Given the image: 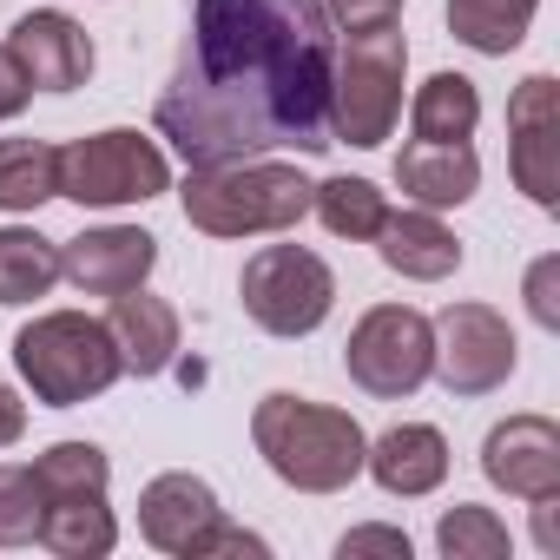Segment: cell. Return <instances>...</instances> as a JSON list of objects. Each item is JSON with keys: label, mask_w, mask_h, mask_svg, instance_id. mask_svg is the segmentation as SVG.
Instances as JSON below:
<instances>
[{"label": "cell", "mask_w": 560, "mask_h": 560, "mask_svg": "<svg viewBox=\"0 0 560 560\" xmlns=\"http://www.w3.org/2000/svg\"><path fill=\"white\" fill-rule=\"evenodd\" d=\"M337 27L324 0H191L185 54L159 93V132L185 165L330 145Z\"/></svg>", "instance_id": "1"}, {"label": "cell", "mask_w": 560, "mask_h": 560, "mask_svg": "<svg viewBox=\"0 0 560 560\" xmlns=\"http://www.w3.org/2000/svg\"><path fill=\"white\" fill-rule=\"evenodd\" d=\"M250 442L257 455L270 462L277 481H291L298 494H337L363 475V429L350 409H330V402H311V396H264L257 416H250Z\"/></svg>", "instance_id": "2"}, {"label": "cell", "mask_w": 560, "mask_h": 560, "mask_svg": "<svg viewBox=\"0 0 560 560\" xmlns=\"http://www.w3.org/2000/svg\"><path fill=\"white\" fill-rule=\"evenodd\" d=\"M311 178L298 165L270 159H231V165H191L185 178V224L205 237H257V231H291L311 211Z\"/></svg>", "instance_id": "3"}, {"label": "cell", "mask_w": 560, "mask_h": 560, "mask_svg": "<svg viewBox=\"0 0 560 560\" xmlns=\"http://www.w3.org/2000/svg\"><path fill=\"white\" fill-rule=\"evenodd\" d=\"M14 370L34 389V402H47V409H80V402L106 396L126 376V363L113 350V330L100 317H80V311L34 317L14 337Z\"/></svg>", "instance_id": "4"}, {"label": "cell", "mask_w": 560, "mask_h": 560, "mask_svg": "<svg viewBox=\"0 0 560 560\" xmlns=\"http://www.w3.org/2000/svg\"><path fill=\"white\" fill-rule=\"evenodd\" d=\"M402 73H409V47L396 27H376V34H350V47L337 54V73H330V145H383L396 132V113H402Z\"/></svg>", "instance_id": "5"}, {"label": "cell", "mask_w": 560, "mask_h": 560, "mask_svg": "<svg viewBox=\"0 0 560 560\" xmlns=\"http://www.w3.org/2000/svg\"><path fill=\"white\" fill-rule=\"evenodd\" d=\"M237 291H244V317L257 330H270V337H311L330 317V304H337V277L304 244H264L244 264Z\"/></svg>", "instance_id": "6"}, {"label": "cell", "mask_w": 560, "mask_h": 560, "mask_svg": "<svg viewBox=\"0 0 560 560\" xmlns=\"http://www.w3.org/2000/svg\"><path fill=\"white\" fill-rule=\"evenodd\" d=\"M165 185H172L165 152H159L145 132H126V126L93 132V139H73V145L60 152V198H73V205H100V211H113V205H145V198H159Z\"/></svg>", "instance_id": "7"}, {"label": "cell", "mask_w": 560, "mask_h": 560, "mask_svg": "<svg viewBox=\"0 0 560 560\" xmlns=\"http://www.w3.org/2000/svg\"><path fill=\"white\" fill-rule=\"evenodd\" d=\"M343 370H350L357 389H370V396H383V402L416 396V389L429 383V370H435V330H429V317L409 311V304H376V311L350 330Z\"/></svg>", "instance_id": "8"}, {"label": "cell", "mask_w": 560, "mask_h": 560, "mask_svg": "<svg viewBox=\"0 0 560 560\" xmlns=\"http://www.w3.org/2000/svg\"><path fill=\"white\" fill-rule=\"evenodd\" d=\"M435 370L448 396H488L514 376V330L488 304H448L435 324Z\"/></svg>", "instance_id": "9"}, {"label": "cell", "mask_w": 560, "mask_h": 560, "mask_svg": "<svg viewBox=\"0 0 560 560\" xmlns=\"http://www.w3.org/2000/svg\"><path fill=\"white\" fill-rule=\"evenodd\" d=\"M508 165L540 211L560 205V86L547 73L521 80L508 100Z\"/></svg>", "instance_id": "10"}, {"label": "cell", "mask_w": 560, "mask_h": 560, "mask_svg": "<svg viewBox=\"0 0 560 560\" xmlns=\"http://www.w3.org/2000/svg\"><path fill=\"white\" fill-rule=\"evenodd\" d=\"M481 475L514 501L560 494V429L547 416H508L481 442Z\"/></svg>", "instance_id": "11"}, {"label": "cell", "mask_w": 560, "mask_h": 560, "mask_svg": "<svg viewBox=\"0 0 560 560\" xmlns=\"http://www.w3.org/2000/svg\"><path fill=\"white\" fill-rule=\"evenodd\" d=\"M159 264V237L152 231H132V224H100V231H80L67 250H60V277H73V291L86 298H119V291H139Z\"/></svg>", "instance_id": "12"}, {"label": "cell", "mask_w": 560, "mask_h": 560, "mask_svg": "<svg viewBox=\"0 0 560 560\" xmlns=\"http://www.w3.org/2000/svg\"><path fill=\"white\" fill-rule=\"evenodd\" d=\"M8 54L27 67L34 93H73V86H86V73H93V40H86V27H80L73 14H60V8L21 14L14 34H8Z\"/></svg>", "instance_id": "13"}, {"label": "cell", "mask_w": 560, "mask_h": 560, "mask_svg": "<svg viewBox=\"0 0 560 560\" xmlns=\"http://www.w3.org/2000/svg\"><path fill=\"white\" fill-rule=\"evenodd\" d=\"M218 521H224V508H218L211 481H198V475H159V481H145V494H139V534H145L159 553L198 560V553H205V534H211Z\"/></svg>", "instance_id": "14"}, {"label": "cell", "mask_w": 560, "mask_h": 560, "mask_svg": "<svg viewBox=\"0 0 560 560\" xmlns=\"http://www.w3.org/2000/svg\"><path fill=\"white\" fill-rule=\"evenodd\" d=\"M396 185L402 198H416L422 211H448V205H468L475 185H481V159L468 139H409L396 152Z\"/></svg>", "instance_id": "15"}, {"label": "cell", "mask_w": 560, "mask_h": 560, "mask_svg": "<svg viewBox=\"0 0 560 560\" xmlns=\"http://www.w3.org/2000/svg\"><path fill=\"white\" fill-rule=\"evenodd\" d=\"M363 468L376 475L383 494L416 501V494H435V488L448 481V442H442V429H429V422H402V429H389V435L370 442Z\"/></svg>", "instance_id": "16"}, {"label": "cell", "mask_w": 560, "mask_h": 560, "mask_svg": "<svg viewBox=\"0 0 560 560\" xmlns=\"http://www.w3.org/2000/svg\"><path fill=\"white\" fill-rule=\"evenodd\" d=\"M113 350L132 376H165L172 357H178V311L165 298H145V291H119L113 298Z\"/></svg>", "instance_id": "17"}, {"label": "cell", "mask_w": 560, "mask_h": 560, "mask_svg": "<svg viewBox=\"0 0 560 560\" xmlns=\"http://www.w3.org/2000/svg\"><path fill=\"white\" fill-rule=\"evenodd\" d=\"M376 250L396 277H416V284H442V277L462 264V237L435 218V211H389L376 231Z\"/></svg>", "instance_id": "18"}, {"label": "cell", "mask_w": 560, "mask_h": 560, "mask_svg": "<svg viewBox=\"0 0 560 560\" xmlns=\"http://www.w3.org/2000/svg\"><path fill=\"white\" fill-rule=\"evenodd\" d=\"M40 540H47L60 560H100V553H113L119 521H113L106 494H67V501H47Z\"/></svg>", "instance_id": "19"}, {"label": "cell", "mask_w": 560, "mask_h": 560, "mask_svg": "<svg viewBox=\"0 0 560 560\" xmlns=\"http://www.w3.org/2000/svg\"><path fill=\"white\" fill-rule=\"evenodd\" d=\"M540 0H448V34L475 54H514Z\"/></svg>", "instance_id": "20"}, {"label": "cell", "mask_w": 560, "mask_h": 560, "mask_svg": "<svg viewBox=\"0 0 560 560\" xmlns=\"http://www.w3.org/2000/svg\"><path fill=\"white\" fill-rule=\"evenodd\" d=\"M54 277H60V244L54 237L21 231V224L0 231V304H34V298H47Z\"/></svg>", "instance_id": "21"}, {"label": "cell", "mask_w": 560, "mask_h": 560, "mask_svg": "<svg viewBox=\"0 0 560 560\" xmlns=\"http://www.w3.org/2000/svg\"><path fill=\"white\" fill-rule=\"evenodd\" d=\"M409 126H416V139H475V126H481V93H475V80H468V73H435V80H422V93H416V106H409Z\"/></svg>", "instance_id": "22"}, {"label": "cell", "mask_w": 560, "mask_h": 560, "mask_svg": "<svg viewBox=\"0 0 560 560\" xmlns=\"http://www.w3.org/2000/svg\"><path fill=\"white\" fill-rule=\"evenodd\" d=\"M60 198V152L47 139H8L0 145V211H40Z\"/></svg>", "instance_id": "23"}, {"label": "cell", "mask_w": 560, "mask_h": 560, "mask_svg": "<svg viewBox=\"0 0 560 560\" xmlns=\"http://www.w3.org/2000/svg\"><path fill=\"white\" fill-rule=\"evenodd\" d=\"M311 211L324 218L330 237H350V244L376 237L383 218H389V205H383V191H376L370 178H324V185L311 191Z\"/></svg>", "instance_id": "24"}, {"label": "cell", "mask_w": 560, "mask_h": 560, "mask_svg": "<svg viewBox=\"0 0 560 560\" xmlns=\"http://www.w3.org/2000/svg\"><path fill=\"white\" fill-rule=\"evenodd\" d=\"M34 481H40L47 501H67V494H106L113 462H106V448H93V442H54V448L34 462Z\"/></svg>", "instance_id": "25"}, {"label": "cell", "mask_w": 560, "mask_h": 560, "mask_svg": "<svg viewBox=\"0 0 560 560\" xmlns=\"http://www.w3.org/2000/svg\"><path fill=\"white\" fill-rule=\"evenodd\" d=\"M435 540H442L448 560H501V553H508V527H501L488 508H475V501L448 508L442 527H435Z\"/></svg>", "instance_id": "26"}, {"label": "cell", "mask_w": 560, "mask_h": 560, "mask_svg": "<svg viewBox=\"0 0 560 560\" xmlns=\"http://www.w3.org/2000/svg\"><path fill=\"white\" fill-rule=\"evenodd\" d=\"M40 514H47V494L34 481V468H0V547H27L40 540Z\"/></svg>", "instance_id": "27"}, {"label": "cell", "mask_w": 560, "mask_h": 560, "mask_svg": "<svg viewBox=\"0 0 560 560\" xmlns=\"http://www.w3.org/2000/svg\"><path fill=\"white\" fill-rule=\"evenodd\" d=\"M324 14L343 34H376V27H396L402 21V0H324Z\"/></svg>", "instance_id": "28"}, {"label": "cell", "mask_w": 560, "mask_h": 560, "mask_svg": "<svg viewBox=\"0 0 560 560\" xmlns=\"http://www.w3.org/2000/svg\"><path fill=\"white\" fill-rule=\"evenodd\" d=\"M553 277H560V264H553V257H540V264L527 270V311H534V324H540V330H560V304H553Z\"/></svg>", "instance_id": "29"}, {"label": "cell", "mask_w": 560, "mask_h": 560, "mask_svg": "<svg viewBox=\"0 0 560 560\" xmlns=\"http://www.w3.org/2000/svg\"><path fill=\"white\" fill-rule=\"evenodd\" d=\"M337 553H389V560H409V534H396V527H357V534H343Z\"/></svg>", "instance_id": "30"}, {"label": "cell", "mask_w": 560, "mask_h": 560, "mask_svg": "<svg viewBox=\"0 0 560 560\" xmlns=\"http://www.w3.org/2000/svg\"><path fill=\"white\" fill-rule=\"evenodd\" d=\"M27 100H34V80H27V67H21L8 47H0V119H14Z\"/></svg>", "instance_id": "31"}, {"label": "cell", "mask_w": 560, "mask_h": 560, "mask_svg": "<svg viewBox=\"0 0 560 560\" xmlns=\"http://www.w3.org/2000/svg\"><path fill=\"white\" fill-rule=\"evenodd\" d=\"M218 553H250V560H257V553H264V540H257V534H244V527H231V521H218V527L205 534V553H198V560H218Z\"/></svg>", "instance_id": "32"}, {"label": "cell", "mask_w": 560, "mask_h": 560, "mask_svg": "<svg viewBox=\"0 0 560 560\" xmlns=\"http://www.w3.org/2000/svg\"><path fill=\"white\" fill-rule=\"evenodd\" d=\"M21 429H27V402H21L8 383H0V448H14V442H21Z\"/></svg>", "instance_id": "33"}, {"label": "cell", "mask_w": 560, "mask_h": 560, "mask_svg": "<svg viewBox=\"0 0 560 560\" xmlns=\"http://www.w3.org/2000/svg\"><path fill=\"white\" fill-rule=\"evenodd\" d=\"M553 501H560V494H540V501H534V534H540V547H547V553L560 547V527H553Z\"/></svg>", "instance_id": "34"}]
</instances>
